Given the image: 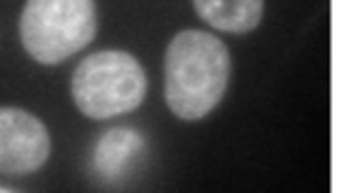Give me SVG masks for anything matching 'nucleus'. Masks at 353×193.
I'll list each match as a JSON object with an SVG mask.
<instances>
[{"mask_svg":"<svg viewBox=\"0 0 353 193\" xmlns=\"http://www.w3.org/2000/svg\"><path fill=\"white\" fill-rule=\"evenodd\" d=\"M230 82L223 40L198 28L181 30L165 52V103L181 121H200L216 110Z\"/></svg>","mask_w":353,"mask_h":193,"instance_id":"1","label":"nucleus"},{"mask_svg":"<svg viewBox=\"0 0 353 193\" xmlns=\"http://www.w3.org/2000/svg\"><path fill=\"white\" fill-rule=\"evenodd\" d=\"M147 72L128 52L105 49L86 56L72 72V101L81 114L107 121L137 110L147 96Z\"/></svg>","mask_w":353,"mask_h":193,"instance_id":"2","label":"nucleus"},{"mask_svg":"<svg viewBox=\"0 0 353 193\" xmlns=\"http://www.w3.org/2000/svg\"><path fill=\"white\" fill-rule=\"evenodd\" d=\"M96 0H26L19 17L21 47L42 65H59L93 42Z\"/></svg>","mask_w":353,"mask_h":193,"instance_id":"3","label":"nucleus"},{"mask_svg":"<svg viewBox=\"0 0 353 193\" xmlns=\"http://www.w3.org/2000/svg\"><path fill=\"white\" fill-rule=\"evenodd\" d=\"M52 138L35 114L21 108L0 110V172L5 177L33 175L47 163Z\"/></svg>","mask_w":353,"mask_h":193,"instance_id":"4","label":"nucleus"},{"mask_svg":"<svg viewBox=\"0 0 353 193\" xmlns=\"http://www.w3.org/2000/svg\"><path fill=\"white\" fill-rule=\"evenodd\" d=\"M147 140L140 130L130 126H117L105 130L93 147V172L100 182L119 184L128 175L135 161L142 156Z\"/></svg>","mask_w":353,"mask_h":193,"instance_id":"5","label":"nucleus"},{"mask_svg":"<svg viewBox=\"0 0 353 193\" xmlns=\"http://www.w3.org/2000/svg\"><path fill=\"white\" fill-rule=\"evenodd\" d=\"M193 8L212 28L242 35L261 26L265 0H193Z\"/></svg>","mask_w":353,"mask_h":193,"instance_id":"6","label":"nucleus"}]
</instances>
